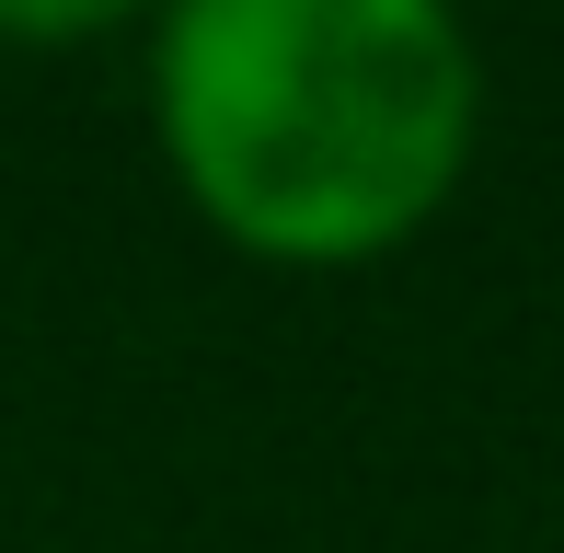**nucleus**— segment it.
I'll return each mask as SVG.
<instances>
[{"mask_svg": "<svg viewBox=\"0 0 564 553\" xmlns=\"http://www.w3.org/2000/svg\"><path fill=\"white\" fill-rule=\"evenodd\" d=\"M150 139L253 265H380L484 139L460 0H150Z\"/></svg>", "mask_w": 564, "mask_h": 553, "instance_id": "obj_1", "label": "nucleus"}, {"mask_svg": "<svg viewBox=\"0 0 564 553\" xmlns=\"http://www.w3.org/2000/svg\"><path fill=\"white\" fill-rule=\"evenodd\" d=\"M139 12L150 0H0V46H93Z\"/></svg>", "mask_w": 564, "mask_h": 553, "instance_id": "obj_2", "label": "nucleus"}]
</instances>
